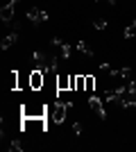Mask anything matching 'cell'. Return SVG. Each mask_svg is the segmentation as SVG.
I'll list each match as a JSON object with an SVG mask.
<instances>
[{"mask_svg": "<svg viewBox=\"0 0 136 152\" xmlns=\"http://www.w3.org/2000/svg\"><path fill=\"white\" fill-rule=\"evenodd\" d=\"M68 109L71 107H66L64 102H59V100H55V102H50L48 104V111H45V118H48V123H64L66 121V114H68Z\"/></svg>", "mask_w": 136, "mask_h": 152, "instance_id": "6da1fadb", "label": "cell"}, {"mask_svg": "<svg viewBox=\"0 0 136 152\" xmlns=\"http://www.w3.org/2000/svg\"><path fill=\"white\" fill-rule=\"evenodd\" d=\"M45 111H48V104H41V102H25L20 107L23 118H43Z\"/></svg>", "mask_w": 136, "mask_h": 152, "instance_id": "7a4b0ae2", "label": "cell"}, {"mask_svg": "<svg viewBox=\"0 0 136 152\" xmlns=\"http://www.w3.org/2000/svg\"><path fill=\"white\" fill-rule=\"evenodd\" d=\"M25 18L32 23V25H39V23H45V20L50 18V14L48 9H41V7H32V9H27Z\"/></svg>", "mask_w": 136, "mask_h": 152, "instance_id": "3957f363", "label": "cell"}, {"mask_svg": "<svg viewBox=\"0 0 136 152\" xmlns=\"http://www.w3.org/2000/svg\"><path fill=\"white\" fill-rule=\"evenodd\" d=\"M43 86H45V73L32 70V73H30V89L32 91H41Z\"/></svg>", "mask_w": 136, "mask_h": 152, "instance_id": "277c9868", "label": "cell"}, {"mask_svg": "<svg viewBox=\"0 0 136 152\" xmlns=\"http://www.w3.org/2000/svg\"><path fill=\"white\" fill-rule=\"evenodd\" d=\"M89 104H91V109H93L100 118H107V111H104V100L100 98V95H95V93L89 95Z\"/></svg>", "mask_w": 136, "mask_h": 152, "instance_id": "5b68a950", "label": "cell"}, {"mask_svg": "<svg viewBox=\"0 0 136 152\" xmlns=\"http://www.w3.org/2000/svg\"><path fill=\"white\" fill-rule=\"evenodd\" d=\"M16 7H18V5H16L14 0H12V2H7V5L0 9V18L5 20V23H12V20H14V14H16Z\"/></svg>", "mask_w": 136, "mask_h": 152, "instance_id": "8992f818", "label": "cell"}, {"mask_svg": "<svg viewBox=\"0 0 136 152\" xmlns=\"http://www.w3.org/2000/svg\"><path fill=\"white\" fill-rule=\"evenodd\" d=\"M18 43V32L14 30V32H9L5 39H2V43H0V48L2 50H9V48H14V45Z\"/></svg>", "mask_w": 136, "mask_h": 152, "instance_id": "52a82bcc", "label": "cell"}, {"mask_svg": "<svg viewBox=\"0 0 136 152\" xmlns=\"http://www.w3.org/2000/svg\"><path fill=\"white\" fill-rule=\"evenodd\" d=\"M57 91H71V75L57 73Z\"/></svg>", "mask_w": 136, "mask_h": 152, "instance_id": "ba28073f", "label": "cell"}, {"mask_svg": "<svg viewBox=\"0 0 136 152\" xmlns=\"http://www.w3.org/2000/svg\"><path fill=\"white\" fill-rule=\"evenodd\" d=\"M84 91L89 95L95 93V77H93V75H84Z\"/></svg>", "mask_w": 136, "mask_h": 152, "instance_id": "9c48e42d", "label": "cell"}, {"mask_svg": "<svg viewBox=\"0 0 136 152\" xmlns=\"http://www.w3.org/2000/svg\"><path fill=\"white\" fill-rule=\"evenodd\" d=\"M75 48H77V52H82L84 57H93V50L86 45V41H77V45H75Z\"/></svg>", "mask_w": 136, "mask_h": 152, "instance_id": "30bf717a", "label": "cell"}, {"mask_svg": "<svg viewBox=\"0 0 136 152\" xmlns=\"http://www.w3.org/2000/svg\"><path fill=\"white\" fill-rule=\"evenodd\" d=\"M7 150H9V152H20V150H23V141H20V139H14V141H9Z\"/></svg>", "mask_w": 136, "mask_h": 152, "instance_id": "8fae6325", "label": "cell"}, {"mask_svg": "<svg viewBox=\"0 0 136 152\" xmlns=\"http://www.w3.org/2000/svg\"><path fill=\"white\" fill-rule=\"evenodd\" d=\"M9 89H12V91H18V73H16V70L9 73Z\"/></svg>", "mask_w": 136, "mask_h": 152, "instance_id": "7c38bea8", "label": "cell"}, {"mask_svg": "<svg viewBox=\"0 0 136 152\" xmlns=\"http://www.w3.org/2000/svg\"><path fill=\"white\" fill-rule=\"evenodd\" d=\"M59 48H61V57H64V59H71V55H73V45L71 43H66V41H64Z\"/></svg>", "mask_w": 136, "mask_h": 152, "instance_id": "4fadbf2b", "label": "cell"}, {"mask_svg": "<svg viewBox=\"0 0 136 152\" xmlns=\"http://www.w3.org/2000/svg\"><path fill=\"white\" fill-rule=\"evenodd\" d=\"M134 34H136V18L132 20V25H127V27H125V39H132Z\"/></svg>", "mask_w": 136, "mask_h": 152, "instance_id": "5bb4252c", "label": "cell"}, {"mask_svg": "<svg viewBox=\"0 0 136 152\" xmlns=\"http://www.w3.org/2000/svg\"><path fill=\"white\" fill-rule=\"evenodd\" d=\"M113 70H116V68H113L111 64H107V61L100 64V73H104V75H113Z\"/></svg>", "mask_w": 136, "mask_h": 152, "instance_id": "9a60e30c", "label": "cell"}, {"mask_svg": "<svg viewBox=\"0 0 136 152\" xmlns=\"http://www.w3.org/2000/svg\"><path fill=\"white\" fill-rule=\"evenodd\" d=\"M93 25H95V30H104V27H107V18H95Z\"/></svg>", "mask_w": 136, "mask_h": 152, "instance_id": "2e32d148", "label": "cell"}, {"mask_svg": "<svg viewBox=\"0 0 136 152\" xmlns=\"http://www.w3.org/2000/svg\"><path fill=\"white\" fill-rule=\"evenodd\" d=\"M75 91H84V75H77V86Z\"/></svg>", "mask_w": 136, "mask_h": 152, "instance_id": "e0dca14e", "label": "cell"}, {"mask_svg": "<svg viewBox=\"0 0 136 152\" xmlns=\"http://www.w3.org/2000/svg\"><path fill=\"white\" fill-rule=\"evenodd\" d=\"M73 132L79 136V134H82V125H79V123H75V125H73Z\"/></svg>", "mask_w": 136, "mask_h": 152, "instance_id": "ac0fdd59", "label": "cell"}, {"mask_svg": "<svg viewBox=\"0 0 136 152\" xmlns=\"http://www.w3.org/2000/svg\"><path fill=\"white\" fill-rule=\"evenodd\" d=\"M107 2H111V5H113V2H116V0H107Z\"/></svg>", "mask_w": 136, "mask_h": 152, "instance_id": "d6986e66", "label": "cell"}]
</instances>
